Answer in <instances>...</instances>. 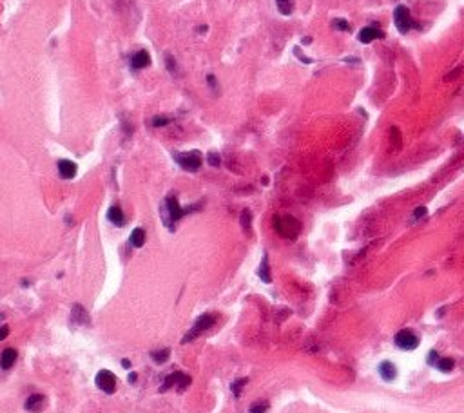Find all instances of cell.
Returning <instances> with one entry per match:
<instances>
[{"label": "cell", "instance_id": "1", "mask_svg": "<svg viewBox=\"0 0 464 413\" xmlns=\"http://www.w3.org/2000/svg\"><path fill=\"white\" fill-rule=\"evenodd\" d=\"M192 208H196V206L181 208L178 200H176V196H167L165 200H163V203H161V208H160L163 225L169 227L171 230H174V223H176L178 220H181L187 212H192Z\"/></svg>", "mask_w": 464, "mask_h": 413}, {"label": "cell", "instance_id": "2", "mask_svg": "<svg viewBox=\"0 0 464 413\" xmlns=\"http://www.w3.org/2000/svg\"><path fill=\"white\" fill-rule=\"evenodd\" d=\"M274 228L277 234L287 238V239H296L301 232V223L292 216H276L274 218Z\"/></svg>", "mask_w": 464, "mask_h": 413}, {"label": "cell", "instance_id": "3", "mask_svg": "<svg viewBox=\"0 0 464 413\" xmlns=\"http://www.w3.org/2000/svg\"><path fill=\"white\" fill-rule=\"evenodd\" d=\"M216 323V316L214 314H203L196 319V323L192 324V328L183 335V343H191L194 339H198L203 334V332L210 330Z\"/></svg>", "mask_w": 464, "mask_h": 413}, {"label": "cell", "instance_id": "4", "mask_svg": "<svg viewBox=\"0 0 464 413\" xmlns=\"http://www.w3.org/2000/svg\"><path fill=\"white\" fill-rule=\"evenodd\" d=\"M176 163L185 169L187 172H196L201 167V152L200 151H189V152H174Z\"/></svg>", "mask_w": 464, "mask_h": 413}, {"label": "cell", "instance_id": "5", "mask_svg": "<svg viewBox=\"0 0 464 413\" xmlns=\"http://www.w3.org/2000/svg\"><path fill=\"white\" fill-rule=\"evenodd\" d=\"M394 22H395V28L399 33H408L412 28H417V24L414 22L412 15H410V9L406 6H397L394 9Z\"/></svg>", "mask_w": 464, "mask_h": 413}, {"label": "cell", "instance_id": "6", "mask_svg": "<svg viewBox=\"0 0 464 413\" xmlns=\"http://www.w3.org/2000/svg\"><path fill=\"white\" fill-rule=\"evenodd\" d=\"M395 344L401 348V350H416L419 346V337L412 330H401L395 334Z\"/></svg>", "mask_w": 464, "mask_h": 413}, {"label": "cell", "instance_id": "7", "mask_svg": "<svg viewBox=\"0 0 464 413\" xmlns=\"http://www.w3.org/2000/svg\"><path fill=\"white\" fill-rule=\"evenodd\" d=\"M96 386L102 390L104 393H114L116 392V377L112 375L109 370H100L95 377Z\"/></svg>", "mask_w": 464, "mask_h": 413}, {"label": "cell", "instance_id": "8", "mask_svg": "<svg viewBox=\"0 0 464 413\" xmlns=\"http://www.w3.org/2000/svg\"><path fill=\"white\" fill-rule=\"evenodd\" d=\"M24 408H26V412L29 413H40L42 410L46 408V395H42V393L29 395L28 399H26V402H24Z\"/></svg>", "mask_w": 464, "mask_h": 413}, {"label": "cell", "instance_id": "9", "mask_svg": "<svg viewBox=\"0 0 464 413\" xmlns=\"http://www.w3.org/2000/svg\"><path fill=\"white\" fill-rule=\"evenodd\" d=\"M384 36V33H383L381 29H379V24L377 26H367V28H363L359 31V42L361 44H370L372 40H375V38H383Z\"/></svg>", "mask_w": 464, "mask_h": 413}, {"label": "cell", "instance_id": "10", "mask_svg": "<svg viewBox=\"0 0 464 413\" xmlns=\"http://www.w3.org/2000/svg\"><path fill=\"white\" fill-rule=\"evenodd\" d=\"M89 314L85 312L82 304L75 303L73 304V312H71V324H78V326H83V324H89Z\"/></svg>", "mask_w": 464, "mask_h": 413}, {"label": "cell", "instance_id": "11", "mask_svg": "<svg viewBox=\"0 0 464 413\" xmlns=\"http://www.w3.org/2000/svg\"><path fill=\"white\" fill-rule=\"evenodd\" d=\"M58 172H60V178L73 179L75 176H77L78 167H77V163L71 161V159H60V161H58Z\"/></svg>", "mask_w": 464, "mask_h": 413}, {"label": "cell", "instance_id": "12", "mask_svg": "<svg viewBox=\"0 0 464 413\" xmlns=\"http://www.w3.org/2000/svg\"><path fill=\"white\" fill-rule=\"evenodd\" d=\"M151 65V56H149V53H147L145 49H142V51H138V53H134V55L131 56V67L134 69V71H140V69H145Z\"/></svg>", "mask_w": 464, "mask_h": 413}, {"label": "cell", "instance_id": "13", "mask_svg": "<svg viewBox=\"0 0 464 413\" xmlns=\"http://www.w3.org/2000/svg\"><path fill=\"white\" fill-rule=\"evenodd\" d=\"M16 357H18V353H16L15 348H6V350L2 351V355H0V368H2V370H9V368L15 365Z\"/></svg>", "mask_w": 464, "mask_h": 413}, {"label": "cell", "instance_id": "14", "mask_svg": "<svg viewBox=\"0 0 464 413\" xmlns=\"http://www.w3.org/2000/svg\"><path fill=\"white\" fill-rule=\"evenodd\" d=\"M107 218H109V221H111L112 225H116V227H124V223H125L124 210H122L118 205H112L111 208L107 210Z\"/></svg>", "mask_w": 464, "mask_h": 413}, {"label": "cell", "instance_id": "15", "mask_svg": "<svg viewBox=\"0 0 464 413\" xmlns=\"http://www.w3.org/2000/svg\"><path fill=\"white\" fill-rule=\"evenodd\" d=\"M379 375H381L384 381H394L395 377H397V370H395V365H392L390 361H384V363H381L379 365Z\"/></svg>", "mask_w": 464, "mask_h": 413}, {"label": "cell", "instance_id": "16", "mask_svg": "<svg viewBox=\"0 0 464 413\" xmlns=\"http://www.w3.org/2000/svg\"><path fill=\"white\" fill-rule=\"evenodd\" d=\"M129 241H131V245L134 248L144 247V245H145V230H144V228H134L131 232Z\"/></svg>", "mask_w": 464, "mask_h": 413}, {"label": "cell", "instance_id": "17", "mask_svg": "<svg viewBox=\"0 0 464 413\" xmlns=\"http://www.w3.org/2000/svg\"><path fill=\"white\" fill-rule=\"evenodd\" d=\"M180 377H181V372H174L171 373V375H167L165 381H163V384L160 386V393L167 392V390H171L173 386H178V382H180Z\"/></svg>", "mask_w": 464, "mask_h": 413}, {"label": "cell", "instance_id": "18", "mask_svg": "<svg viewBox=\"0 0 464 413\" xmlns=\"http://www.w3.org/2000/svg\"><path fill=\"white\" fill-rule=\"evenodd\" d=\"M257 275L261 277V281H263V283H271L272 281L271 269H269V257H267V255H263V259H261V265H259Z\"/></svg>", "mask_w": 464, "mask_h": 413}, {"label": "cell", "instance_id": "19", "mask_svg": "<svg viewBox=\"0 0 464 413\" xmlns=\"http://www.w3.org/2000/svg\"><path fill=\"white\" fill-rule=\"evenodd\" d=\"M276 6H277V9H279V13L285 15V16H288V15L294 13V6H296V2H294V0H276Z\"/></svg>", "mask_w": 464, "mask_h": 413}, {"label": "cell", "instance_id": "20", "mask_svg": "<svg viewBox=\"0 0 464 413\" xmlns=\"http://www.w3.org/2000/svg\"><path fill=\"white\" fill-rule=\"evenodd\" d=\"M169 357H171V350H169V348H161V350H156L151 353V359H153L156 365H163V363H167Z\"/></svg>", "mask_w": 464, "mask_h": 413}, {"label": "cell", "instance_id": "21", "mask_svg": "<svg viewBox=\"0 0 464 413\" xmlns=\"http://www.w3.org/2000/svg\"><path fill=\"white\" fill-rule=\"evenodd\" d=\"M240 223H241L243 230L249 234V232H250V225H252V214H250L249 208H243L241 216H240Z\"/></svg>", "mask_w": 464, "mask_h": 413}, {"label": "cell", "instance_id": "22", "mask_svg": "<svg viewBox=\"0 0 464 413\" xmlns=\"http://www.w3.org/2000/svg\"><path fill=\"white\" fill-rule=\"evenodd\" d=\"M435 366L439 368V370H441V372L448 373V372H451V370H453L455 361H453V359H450V357H444V359H439Z\"/></svg>", "mask_w": 464, "mask_h": 413}, {"label": "cell", "instance_id": "23", "mask_svg": "<svg viewBox=\"0 0 464 413\" xmlns=\"http://www.w3.org/2000/svg\"><path fill=\"white\" fill-rule=\"evenodd\" d=\"M249 382V379H238V381H234L232 384H230V390H232V393H234V397H240L243 392V388H245V384Z\"/></svg>", "mask_w": 464, "mask_h": 413}, {"label": "cell", "instance_id": "24", "mask_svg": "<svg viewBox=\"0 0 464 413\" xmlns=\"http://www.w3.org/2000/svg\"><path fill=\"white\" fill-rule=\"evenodd\" d=\"M165 65H167V71L173 76L178 75V65H176V60H174L173 55H165Z\"/></svg>", "mask_w": 464, "mask_h": 413}, {"label": "cell", "instance_id": "25", "mask_svg": "<svg viewBox=\"0 0 464 413\" xmlns=\"http://www.w3.org/2000/svg\"><path fill=\"white\" fill-rule=\"evenodd\" d=\"M332 28L337 29V31H350V24L347 20H343V18H334Z\"/></svg>", "mask_w": 464, "mask_h": 413}, {"label": "cell", "instance_id": "26", "mask_svg": "<svg viewBox=\"0 0 464 413\" xmlns=\"http://www.w3.org/2000/svg\"><path fill=\"white\" fill-rule=\"evenodd\" d=\"M171 124V118L169 116H156L151 120V125L153 127H165V125Z\"/></svg>", "mask_w": 464, "mask_h": 413}, {"label": "cell", "instance_id": "27", "mask_svg": "<svg viewBox=\"0 0 464 413\" xmlns=\"http://www.w3.org/2000/svg\"><path fill=\"white\" fill-rule=\"evenodd\" d=\"M267 408H269V402H256V404H252L250 406V413H265L267 412Z\"/></svg>", "mask_w": 464, "mask_h": 413}, {"label": "cell", "instance_id": "28", "mask_svg": "<svg viewBox=\"0 0 464 413\" xmlns=\"http://www.w3.org/2000/svg\"><path fill=\"white\" fill-rule=\"evenodd\" d=\"M207 159H208V165H212V167L222 165V159H220V154H218V152H208Z\"/></svg>", "mask_w": 464, "mask_h": 413}, {"label": "cell", "instance_id": "29", "mask_svg": "<svg viewBox=\"0 0 464 413\" xmlns=\"http://www.w3.org/2000/svg\"><path fill=\"white\" fill-rule=\"evenodd\" d=\"M437 361H439V353L437 351H430V357H428V365L435 366Z\"/></svg>", "mask_w": 464, "mask_h": 413}, {"label": "cell", "instance_id": "30", "mask_svg": "<svg viewBox=\"0 0 464 413\" xmlns=\"http://www.w3.org/2000/svg\"><path fill=\"white\" fill-rule=\"evenodd\" d=\"M294 53H296V55H298V58H299V60H301V62H305V64H312V60H310V58H306V56L303 55V53H301V51H299L298 48L294 49Z\"/></svg>", "mask_w": 464, "mask_h": 413}, {"label": "cell", "instance_id": "31", "mask_svg": "<svg viewBox=\"0 0 464 413\" xmlns=\"http://www.w3.org/2000/svg\"><path fill=\"white\" fill-rule=\"evenodd\" d=\"M7 335H9V326L2 324V326H0V341H2V339H6Z\"/></svg>", "mask_w": 464, "mask_h": 413}, {"label": "cell", "instance_id": "32", "mask_svg": "<svg viewBox=\"0 0 464 413\" xmlns=\"http://www.w3.org/2000/svg\"><path fill=\"white\" fill-rule=\"evenodd\" d=\"M414 216H416V220H419V218H424V216H426V208H424V206H419V208H416V214H414Z\"/></svg>", "mask_w": 464, "mask_h": 413}, {"label": "cell", "instance_id": "33", "mask_svg": "<svg viewBox=\"0 0 464 413\" xmlns=\"http://www.w3.org/2000/svg\"><path fill=\"white\" fill-rule=\"evenodd\" d=\"M136 377H138V375H136L134 372H131V373H129V377H127V381H129V382H134V381H136Z\"/></svg>", "mask_w": 464, "mask_h": 413}, {"label": "cell", "instance_id": "34", "mask_svg": "<svg viewBox=\"0 0 464 413\" xmlns=\"http://www.w3.org/2000/svg\"><path fill=\"white\" fill-rule=\"evenodd\" d=\"M122 366L129 370V368H131V361H129V359H124V361H122Z\"/></svg>", "mask_w": 464, "mask_h": 413}, {"label": "cell", "instance_id": "35", "mask_svg": "<svg viewBox=\"0 0 464 413\" xmlns=\"http://www.w3.org/2000/svg\"><path fill=\"white\" fill-rule=\"evenodd\" d=\"M301 42H303L305 46H308V44H312V38H310V36H305V38H303Z\"/></svg>", "mask_w": 464, "mask_h": 413}]
</instances>
